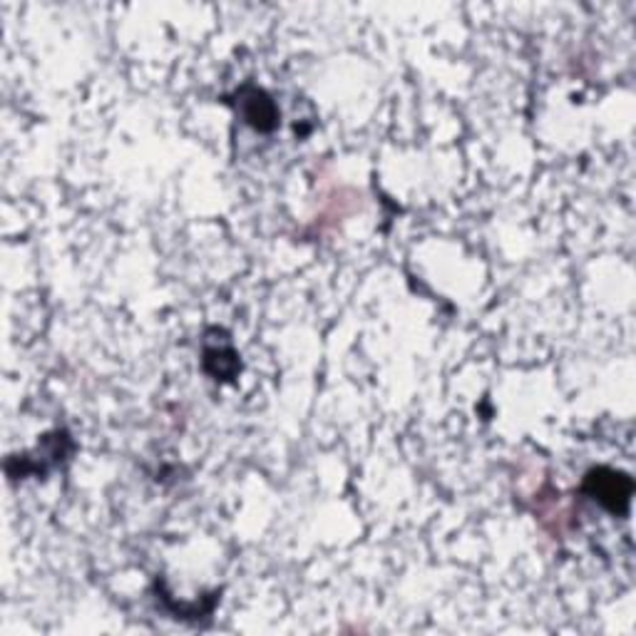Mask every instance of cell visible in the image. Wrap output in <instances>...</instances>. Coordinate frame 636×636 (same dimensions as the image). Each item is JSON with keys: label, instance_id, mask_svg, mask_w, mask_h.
I'll return each instance as SVG.
<instances>
[{"label": "cell", "instance_id": "3957f363", "mask_svg": "<svg viewBox=\"0 0 636 636\" xmlns=\"http://www.w3.org/2000/svg\"><path fill=\"white\" fill-rule=\"evenodd\" d=\"M239 368H242V363H239V358H236V351L229 343H214V346H204V371L209 375H214L216 381L222 378V381H226V378H232Z\"/></svg>", "mask_w": 636, "mask_h": 636}, {"label": "cell", "instance_id": "6da1fadb", "mask_svg": "<svg viewBox=\"0 0 636 636\" xmlns=\"http://www.w3.org/2000/svg\"><path fill=\"white\" fill-rule=\"evenodd\" d=\"M584 492L612 515H626L632 502V477L612 467H596L584 477Z\"/></svg>", "mask_w": 636, "mask_h": 636}, {"label": "cell", "instance_id": "7a4b0ae2", "mask_svg": "<svg viewBox=\"0 0 636 636\" xmlns=\"http://www.w3.org/2000/svg\"><path fill=\"white\" fill-rule=\"evenodd\" d=\"M236 109L244 117L248 127H254L256 132H274L278 127V107L274 97L266 89L256 85H244L236 93Z\"/></svg>", "mask_w": 636, "mask_h": 636}]
</instances>
